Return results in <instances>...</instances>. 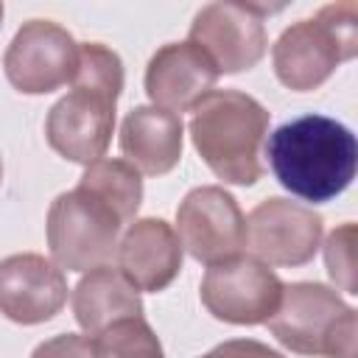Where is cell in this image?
<instances>
[{
  "instance_id": "7a4b0ae2",
  "label": "cell",
  "mask_w": 358,
  "mask_h": 358,
  "mask_svg": "<svg viewBox=\"0 0 358 358\" xmlns=\"http://www.w3.org/2000/svg\"><path fill=\"white\" fill-rule=\"evenodd\" d=\"M70 84L73 90L48 112L45 137L59 157L90 165L103 157L115 131L123 62L106 45L84 42L78 45V70Z\"/></svg>"
},
{
  "instance_id": "2e32d148",
  "label": "cell",
  "mask_w": 358,
  "mask_h": 358,
  "mask_svg": "<svg viewBox=\"0 0 358 358\" xmlns=\"http://www.w3.org/2000/svg\"><path fill=\"white\" fill-rule=\"evenodd\" d=\"M73 316L81 330L95 338L120 319L143 316V299L117 268L98 266L87 271L73 288Z\"/></svg>"
},
{
  "instance_id": "6da1fadb",
  "label": "cell",
  "mask_w": 358,
  "mask_h": 358,
  "mask_svg": "<svg viewBox=\"0 0 358 358\" xmlns=\"http://www.w3.org/2000/svg\"><path fill=\"white\" fill-rule=\"evenodd\" d=\"M143 179L126 159H95L78 185L59 193L48 210V249L59 268L92 271L117 255L120 229L134 221Z\"/></svg>"
},
{
  "instance_id": "d6986e66",
  "label": "cell",
  "mask_w": 358,
  "mask_h": 358,
  "mask_svg": "<svg viewBox=\"0 0 358 358\" xmlns=\"http://www.w3.org/2000/svg\"><path fill=\"white\" fill-rule=\"evenodd\" d=\"M31 358H98L95 338L78 333H62L42 341Z\"/></svg>"
},
{
  "instance_id": "5b68a950",
  "label": "cell",
  "mask_w": 358,
  "mask_h": 358,
  "mask_svg": "<svg viewBox=\"0 0 358 358\" xmlns=\"http://www.w3.org/2000/svg\"><path fill=\"white\" fill-rule=\"evenodd\" d=\"M358 53V3L341 0L319 8L313 17L288 25L271 48L280 84L308 92L324 84L336 67Z\"/></svg>"
},
{
  "instance_id": "ac0fdd59",
  "label": "cell",
  "mask_w": 358,
  "mask_h": 358,
  "mask_svg": "<svg viewBox=\"0 0 358 358\" xmlns=\"http://www.w3.org/2000/svg\"><path fill=\"white\" fill-rule=\"evenodd\" d=\"M324 263H327L330 280L341 291L358 294V285H355V224H344L330 232V238L324 243Z\"/></svg>"
},
{
  "instance_id": "9a60e30c",
  "label": "cell",
  "mask_w": 358,
  "mask_h": 358,
  "mask_svg": "<svg viewBox=\"0 0 358 358\" xmlns=\"http://www.w3.org/2000/svg\"><path fill=\"white\" fill-rule=\"evenodd\" d=\"M182 117L157 106H134L120 123L123 159L145 176H162L182 159Z\"/></svg>"
},
{
  "instance_id": "4fadbf2b",
  "label": "cell",
  "mask_w": 358,
  "mask_h": 358,
  "mask_svg": "<svg viewBox=\"0 0 358 358\" xmlns=\"http://www.w3.org/2000/svg\"><path fill=\"white\" fill-rule=\"evenodd\" d=\"M215 81H218L215 64L193 42L162 45L145 67L148 98L154 101L157 109L173 115L193 109L207 92H213Z\"/></svg>"
},
{
  "instance_id": "277c9868",
  "label": "cell",
  "mask_w": 358,
  "mask_h": 358,
  "mask_svg": "<svg viewBox=\"0 0 358 358\" xmlns=\"http://www.w3.org/2000/svg\"><path fill=\"white\" fill-rule=\"evenodd\" d=\"M268 131L266 106L238 90H213L190 117V137L204 165L229 185H255L263 176L260 145Z\"/></svg>"
},
{
  "instance_id": "9c48e42d",
  "label": "cell",
  "mask_w": 358,
  "mask_h": 358,
  "mask_svg": "<svg viewBox=\"0 0 358 358\" xmlns=\"http://www.w3.org/2000/svg\"><path fill=\"white\" fill-rule=\"evenodd\" d=\"M201 305L229 324L268 322L280 305V277L255 257H232L218 266H207L199 288Z\"/></svg>"
},
{
  "instance_id": "52a82bcc",
  "label": "cell",
  "mask_w": 358,
  "mask_h": 358,
  "mask_svg": "<svg viewBox=\"0 0 358 358\" xmlns=\"http://www.w3.org/2000/svg\"><path fill=\"white\" fill-rule=\"evenodd\" d=\"M176 235L193 260L218 266L246 249V218L224 187L204 185L193 187L176 207Z\"/></svg>"
},
{
  "instance_id": "7402d4cb",
  "label": "cell",
  "mask_w": 358,
  "mask_h": 358,
  "mask_svg": "<svg viewBox=\"0 0 358 358\" xmlns=\"http://www.w3.org/2000/svg\"><path fill=\"white\" fill-rule=\"evenodd\" d=\"M0 22H3V3H0Z\"/></svg>"
},
{
  "instance_id": "8992f818",
  "label": "cell",
  "mask_w": 358,
  "mask_h": 358,
  "mask_svg": "<svg viewBox=\"0 0 358 358\" xmlns=\"http://www.w3.org/2000/svg\"><path fill=\"white\" fill-rule=\"evenodd\" d=\"M266 324L271 336L291 352L322 358H358L355 310L322 282L282 285L280 305Z\"/></svg>"
},
{
  "instance_id": "44dd1931",
  "label": "cell",
  "mask_w": 358,
  "mask_h": 358,
  "mask_svg": "<svg viewBox=\"0 0 358 358\" xmlns=\"http://www.w3.org/2000/svg\"><path fill=\"white\" fill-rule=\"evenodd\" d=\"M0 182H3V159H0Z\"/></svg>"
},
{
  "instance_id": "5bb4252c",
  "label": "cell",
  "mask_w": 358,
  "mask_h": 358,
  "mask_svg": "<svg viewBox=\"0 0 358 358\" xmlns=\"http://www.w3.org/2000/svg\"><path fill=\"white\" fill-rule=\"evenodd\" d=\"M117 271L137 291H162L182 271V243L162 218H137L117 243Z\"/></svg>"
},
{
  "instance_id": "30bf717a",
  "label": "cell",
  "mask_w": 358,
  "mask_h": 358,
  "mask_svg": "<svg viewBox=\"0 0 358 358\" xmlns=\"http://www.w3.org/2000/svg\"><path fill=\"white\" fill-rule=\"evenodd\" d=\"M266 11L268 6L255 3H210L193 17L187 42L207 53L218 76L252 70L268 48L263 28Z\"/></svg>"
},
{
  "instance_id": "e0dca14e",
  "label": "cell",
  "mask_w": 358,
  "mask_h": 358,
  "mask_svg": "<svg viewBox=\"0 0 358 358\" xmlns=\"http://www.w3.org/2000/svg\"><path fill=\"white\" fill-rule=\"evenodd\" d=\"M98 358H165L157 333L143 316L120 319L95 336Z\"/></svg>"
},
{
  "instance_id": "3957f363",
  "label": "cell",
  "mask_w": 358,
  "mask_h": 358,
  "mask_svg": "<svg viewBox=\"0 0 358 358\" xmlns=\"http://www.w3.org/2000/svg\"><path fill=\"white\" fill-rule=\"evenodd\" d=\"M266 157L291 196L322 204L344 193L355 179L358 143L344 123L327 115H302L271 131Z\"/></svg>"
},
{
  "instance_id": "ffe728a7",
  "label": "cell",
  "mask_w": 358,
  "mask_h": 358,
  "mask_svg": "<svg viewBox=\"0 0 358 358\" xmlns=\"http://www.w3.org/2000/svg\"><path fill=\"white\" fill-rule=\"evenodd\" d=\"M201 358H282V355L255 338H229V341L213 347L210 352H204Z\"/></svg>"
},
{
  "instance_id": "8fae6325",
  "label": "cell",
  "mask_w": 358,
  "mask_h": 358,
  "mask_svg": "<svg viewBox=\"0 0 358 358\" xmlns=\"http://www.w3.org/2000/svg\"><path fill=\"white\" fill-rule=\"evenodd\" d=\"M322 215L291 199L271 196L246 218V249L266 266H302L322 243Z\"/></svg>"
},
{
  "instance_id": "7c38bea8",
  "label": "cell",
  "mask_w": 358,
  "mask_h": 358,
  "mask_svg": "<svg viewBox=\"0 0 358 358\" xmlns=\"http://www.w3.org/2000/svg\"><path fill=\"white\" fill-rule=\"evenodd\" d=\"M67 302L62 268L34 252L0 260V313L17 324L53 319Z\"/></svg>"
},
{
  "instance_id": "ba28073f",
  "label": "cell",
  "mask_w": 358,
  "mask_h": 358,
  "mask_svg": "<svg viewBox=\"0 0 358 358\" xmlns=\"http://www.w3.org/2000/svg\"><path fill=\"white\" fill-rule=\"evenodd\" d=\"M3 70L8 84L25 95H45L67 81L78 70L76 39L50 20H28L11 39Z\"/></svg>"
}]
</instances>
